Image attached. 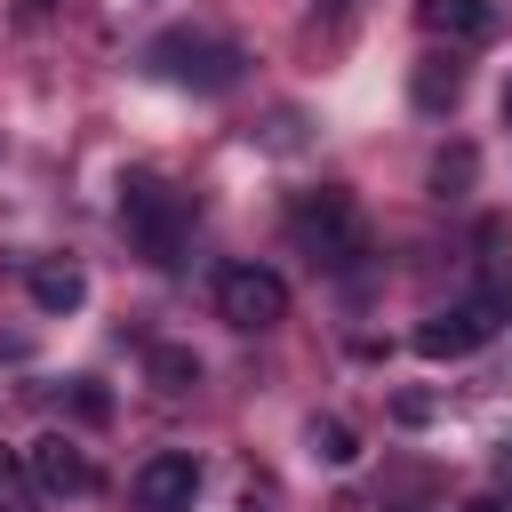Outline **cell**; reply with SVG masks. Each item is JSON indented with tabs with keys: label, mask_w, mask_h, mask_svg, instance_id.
Masks as SVG:
<instances>
[{
	"label": "cell",
	"mask_w": 512,
	"mask_h": 512,
	"mask_svg": "<svg viewBox=\"0 0 512 512\" xmlns=\"http://www.w3.org/2000/svg\"><path fill=\"white\" fill-rule=\"evenodd\" d=\"M456 96H464V72H456V64H440V56L416 64V104H424V112H448Z\"/></svg>",
	"instance_id": "4fadbf2b"
},
{
	"label": "cell",
	"mask_w": 512,
	"mask_h": 512,
	"mask_svg": "<svg viewBox=\"0 0 512 512\" xmlns=\"http://www.w3.org/2000/svg\"><path fill=\"white\" fill-rule=\"evenodd\" d=\"M24 464H32L40 496H88V488H96V464H88V448H72L64 432H40V440L24 448Z\"/></svg>",
	"instance_id": "52a82bcc"
},
{
	"label": "cell",
	"mask_w": 512,
	"mask_h": 512,
	"mask_svg": "<svg viewBox=\"0 0 512 512\" xmlns=\"http://www.w3.org/2000/svg\"><path fill=\"white\" fill-rule=\"evenodd\" d=\"M72 408H80V416H88V424H104V416H112V400H104V392H96V384H80V392H72Z\"/></svg>",
	"instance_id": "9a60e30c"
},
{
	"label": "cell",
	"mask_w": 512,
	"mask_h": 512,
	"mask_svg": "<svg viewBox=\"0 0 512 512\" xmlns=\"http://www.w3.org/2000/svg\"><path fill=\"white\" fill-rule=\"evenodd\" d=\"M120 232H128V248L144 256V264H184V200L160 184V176H120Z\"/></svg>",
	"instance_id": "7a4b0ae2"
},
{
	"label": "cell",
	"mask_w": 512,
	"mask_h": 512,
	"mask_svg": "<svg viewBox=\"0 0 512 512\" xmlns=\"http://www.w3.org/2000/svg\"><path fill=\"white\" fill-rule=\"evenodd\" d=\"M24 288H32L40 312H80V304H88V272L64 264V256H40V264L24 272Z\"/></svg>",
	"instance_id": "9c48e42d"
},
{
	"label": "cell",
	"mask_w": 512,
	"mask_h": 512,
	"mask_svg": "<svg viewBox=\"0 0 512 512\" xmlns=\"http://www.w3.org/2000/svg\"><path fill=\"white\" fill-rule=\"evenodd\" d=\"M504 128H512V80H504Z\"/></svg>",
	"instance_id": "e0dca14e"
},
{
	"label": "cell",
	"mask_w": 512,
	"mask_h": 512,
	"mask_svg": "<svg viewBox=\"0 0 512 512\" xmlns=\"http://www.w3.org/2000/svg\"><path fill=\"white\" fill-rule=\"evenodd\" d=\"M416 24L440 32V40H472V48H480V40H496L504 16H496L488 0H416Z\"/></svg>",
	"instance_id": "ba28073f"
},
{
	"label": "cell",
	"mask_w": 512,
	"mask_h": 512,
	"mask_svg": "<svg viewBox=\"0 0 512 512\" xmlns=\"http://www.w3.org/2000/svg\"><path fill=\"white\" fill-rule=\"evenodd\" d=\"M0 512H40V480H32L24 448H0Z\"/></svg>",
	"instance_id": "7c38bea8"
},
{
	"label": "cell",
	"mask_w": 512,
	"mask_h": 512,
	"mask_svg": "<svg viewBox=\"0 0 512 512\" xmlns=\"http://www.w3.org/2000/svg\"><path fill=\"white\" fill-rule=\"evenodd\" d=\"M216 320L240 328V336H264L288 320V280L264 272V264H224L216 272Z\"/></svg>",
	"instance_id": "277c9868"
},
{
	"label": "cell",
	"mask_w": 512,
	"mask_h": 512,
	"mask_svg": "<svg viewBox=\"0 0 512 512\" xmlns=\"http://www.w3.org/2000/svg\"><path fill=\"white\" fill-rule=\"evenodd\" d=\"M304 440H312V456H320V464H336V472H344V464H360V432H352L344 416H312V424H304Z\"/></svg>",
	"instance_id": "8fae6325"
},
{
	"label": "cell",
	"mask_w": 512,
	"mask_h": 512,
	"mask_svg": "<svg viewBox=\"0 0 512 512\" xmlns=\"http://www.w3.org/2000/svg\"><path fill=\"white\" fill-rule=\"evenodd\" d=\"M144 376H152V392L184 400V392L200 384V352H192V344H152V352H144Z\"/></svg>",
	"instance_id": "30bf717a"
},
{
	"label": "cell",
	"mask_w": 512,
	"mask_h": 512,
	"mask_svg": "<svg viewBox=\"0 0 512 512\" xmlns=\"http://www.w3.org/2000/svg\"><path fill=\"white\" fill-rule=\"evenodd\" d=\"M456 512H504V496H472V504H456Z\"/></svg>",
	"instance_id": "2e32d148"
},
{
	"label": "cell",
	"mask_w": 512,
	"mask_h": 512,
	"mask_svg": "<svg viewBox=\"0 0 512 512\" xmlns=\"http://www.w3.org/2000/svg\"><path fill=\"white\" fill-rule=\"evenodd\" d=\"M464 184H472V144H448V152L432 160V192L448 200V192H464Z\"/></svg>",
	"instance_id": "5bb4252c"
},
{
	"label": "cell",
	"mask_w": 512,
	"mask_h": 512,
	"mask_svg": "<svg viewBox=\"0 0 512 512\" xmlns=\"http://www.w3.org/2000/svg\"><path fill=\"white\" fill-rule=\"evenodd\" d=\"M152 64H160L168 80H184V88H232V80H240V48H224V40H192V32L152 40Z\"/></svg>",
	"instance_id": "5b68a950"
},
{
	"label": "cell",
	"mask_w": 512,
	"mask_h": 512,
	"mask_svg": "<svg viewBox=\"0 0 512 512\" xmlns=\"http://www.w3.org/2000/svg\"><path fill=\"white\" fill-rule=\"evenodd\" d=\"M504 320H512V280H488L480 296H464V304L432 312V320L416 328V352H424V360H464V352H480Z\"/></svg>",
	"instance_id": "3957f363"
},
{
	"label": "cell",
	"mask_w": 512,
	"mask_h": 512,
	"mask_svg": "<svg viewBox=\"0 0 512 512\" xmlns=\"http://www.w3.org/2000/svg\"><path fill=\"white\" fill-rule=\"evenodd\" d=\"M192 496H200V464H192L184 448L144 456L136 480H128V504H136V512H192Z\"/></svg>",
	"instance_id": "8992f818"
},
{
	"label": "cell",
	"mask_w": 512,
	"mask_h": 512,
	"mask_svg": "<svg viewBox=\"0 0 512 512\" xmlns=\"http://www.w3.org/2000/svg\"><path fill=\"white\" fill-rule=\"evenodd\" d=\"M288 240H296V256H304L312 272H352V264L368 256V224H360L352 192H312V200H296Z\"/></svg>",
	"instance_id": "6da1fadb"
}]
</instances>
